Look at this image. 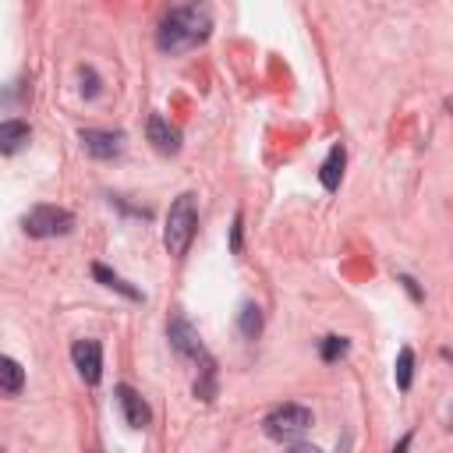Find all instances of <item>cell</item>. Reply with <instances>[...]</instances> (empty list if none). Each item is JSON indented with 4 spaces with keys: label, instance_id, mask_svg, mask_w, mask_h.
Masks as SVG:
<instances>
[{
    "label": "cell",
    "instance_id": "6da1fadb",
    "mask_svg": "<svg viewBox=\"0 0 453 453\" xmlns=\"http://www.w3.org/2000/svg\"><path fill=\"white\" fill-rule=\"evenodd\" d=\"M212 32V18L205 7L198 4H188V7H173L166 11V18L159 21V32H156V46L163 53H184L198 42H205Z\"/></svg>",
    "mask_w": 453,
    "mask_h": 453
},
{
    "label": "cell",
    "instance_id": "7a4b0ae2",
    "mask_svg": "<svg viewBox=\"0 0 453 453\" xmlns=\"http://www.w3.org/2000/svg\"><path fill=\"white\" fill-rule=\"evenodd\" d=\"M195 226H198V205H195V195H177L170 212H166V226H163V244L170 255H184L191 237H195Z\"/></svg>",
    "mask_w": 453,
    "mask_h": 453
},
{
    "label": "cell",
    "instance_id": "3957f363",
    "mask_svg": "<svg viewBox=\"0 0 453 453\" xmlns=\"http://www.w3.org/2000/svg\"><path fill=\"white\" fill-rule=\"evenodd\" d=\"M265 435L276 439V442H290L297 435H304L311 428V411L301 407V403H280L265 414Z\"/></svg>",
    "mask_w": 453,
    "mask_h": 453
},
{
    "label": "cell",
    "instance_id": "277c9868",
    "mask_svg": "<svg viewBox=\"0 0 453 453\" xmlns=\"http://www.w3.org/2000/svg\"><path fill=\"white\" fill-rule=\"evenodd\" d=\"M21 230L28 237H39V241L42 237H64V234L74 230V216L60 205H35L21 216Z\"/></svg>",
    "mask_w": 453,
    "mask_h": 453
},
{
    "label": "cell",
    "instance_id": "5b68a950",
    "mask_svg": "<svg viewBox=\"0 0 453 453\" xmlns=\"http://www.w3.org/2000/svg\"><path fill=\"white\" fill-rule=\"evenodd\" d=\"M71 361H74L78 375H81L88 386H96V382L103 379V347H99V340H74Z\"/></svg>",
    "mask_w": 453,
    "mask_h": 453
},
{
    "label": "cell",
    "instance_id": "8992f818",
    "mask_svg": "<svg viewBox=\"0 0 453 453\" xmlns=\"http://www.w3.org/2000/svg\"><path fill=\"white\" fill-rule=\"evenodd\" d=\"M78 142H81V149H85L88 156H96V159H113V156L124 152V134H120V131H96V127H85V131H78Z\"/></svg>",
    "mask_w": 453,
    "mask_h": 453
},
{
    "label": "cell",
    "instance_id": "52a82bcc",
    "mask_svg": "<svg viewBox=\"0 0 453 453\" xmlns=\"http://www.w3.org/2000/svg\"><path fill=\"white\" fill-rule=\"evenodd\" d=\"M117 403H120V411H124V418H127V425L131 428H145L149 421H152V411H149V403L142 400V393L138 389H131V386H117Z\"/></svg>",
    "mask_w": 453,
    "mask_h": 453
},
{
    "label": "cell",
    "instance_id": "ba28073f",
    "mask_svg": "<svg viewBox=\"0 0 453 453\" xmlns=\"http://www.w3.org/2000/svg\"><path fill=\"white\" fill-rule=\"evenodd\" d=\"M170 343H173V350L184 354V357H202V354H205V350H202V340H198V333H195V326H191L188 319H173V322H170Z\"/></svg>",
    "mask_w": 453,
    "mask_h": 453
},
{
    "label": "cell",
    "instance_id": "9c48e42d",
    "mask_svg": "<svg viewBox=\"0 0 453 453\" xmlns=\"http://www.w3.org/2000/svg\"><path fill=\"white\" fill-rule=\"evenodd\" d=\"M149 142H152V149L156 152H163V156H173L177 149H180V131L173 127V124H166L163 117H149Z\"/></svg>",
    "mask_w": 453,
    "mask_h": 453
},
{
    "label": "cell",
    "instance_id": "30bf717a",
    "mask_svg": "<svg viewBox=\"0 0 453 453\" xmlns=\"http://www.w3.org/2000/svg\"><path fill=\"white\" fill-rule=\"evenodd\" d=\"M28 138H32V131H28L25 120H4V124H0V152H4V156L21 152V149L28 145Z\"/></svg>",
    "mask_w": 453,
    "mask_h": 453
},
{
    "label": "cell",
    "instance_id": "8fae6325",
    "mask_svg": "<svg viewBox=\"0 0 453 453\" xmlns=\"http://www.w3.org/2000/svg\"><path fill=\"white\" fill-rule=\"evenodd\" d=\"M343 163H347L343 145H333V149H329V156H326V163H322V170H319V180H322V188H326V191H336V188H340Z\"/></svg>",
    "mask_w": 453,
    "mask_h": 453
},
{
    "label": "cell",
    "instance_id": "7c38bea8",
    "mask_svg": "<svg viewBox=\"0 0 453 453\" xmlns=\"http://www.w3.org/2000/svg\"><path fill=\"white\" fill-rule=\"evenodd\" d=\"M21 386H25V368L14 357L0 354V389L4 393H21Z\"/></svg>",
    "mask_w": 453,
    "mask_h": 453
},
{
    "label": "cell",
    "instance_id": "4fadbf2b",
    "mask_svg": "<svg viewBox=\"0 0 453 453\" xmlns=\"http://www.w3.org/2000/svg\"><path fill=\"white\" fill-rule=\"evenodd\" d=\"M92 276H96L103 287H110V290H117V294H124L127 301H142V294H138V290H134L127 280H120L117 273H110L106 265H92Z\"/></svg>",
    "mask_w": 453,
    "mask_h": 453
},
{
    "label": "cell",
    "instance_id": "5bb4252c",
    "mask_svg": "<svg viewBox=\"0 0 453 453\" xmlns=\"http://www.w3.org/2000/svg\"><path fill=\"white\" fill-rule=\"evenodd\" d=\"M396 386L400 389H411V379H414V350L411 347H403L400 354H396Z\"/></svg>",
    "mask_w": 453,
    "mask_h": 453
},
{
    "label": "cell",
    "instance_id": "9a60e30c",
    "mask_svg": "<svg viewBox=\"0 0 453 453\" xmlns=\"http://www.w3.org/2000/svg\"><path fill=\"white\" fill-rule=\"evenodd\" d=\"M258 329H262V311H258V304H244V308H241V333H244L248 340H255Z\"/></svg>",
    "mask_w": 453,
    "mask_h": 453
},
{
    "label": "cell",
    "instance_id": "2e32d148",
    "mask_svg": "<svg viewBox=\"0 0 453 453\" xmlns=\"http://www.w3.org/2000/svg\"><path fill=\"white\" fill-rule=\"evenodd\" d=\"M340 354H347V340H343V336H326V343H322V361H336Z\"/></svg>",
    "mask_w": 453,
    "mask_h": 453
},
{
    "label": "cell",
    "instance_id": "e0dca14e",
    "mask_svg": "<svg viewBox=\"0 0 453 453\" xmlns=\"http://www.w3.org/2000/svg\"><path fill=\"white\" fill-rule=\"evenodd\" d=\"M81 92H85V96H96V92H99V78H96L88 67H81Z\"/></svg>",
    "mask_w": 453,
    "mask_h": 453
},
{
    "label": "cell",
    "instance_id": "ac0fdd59",
    "mask_svg": "<svg viewBox=\"0 0 453 453\" xmlns=\"http://www.w3.org/2000/svg\"><path fill=\"white\" fill-rule=\"evenodd\" d=\"M230 248L241 251V212L234 216V230H230Z\"/></svg>",
    "mask_w": 453,
    "mask_h": 453
},
{
    "label": "cell",
    "instance_id": "d6986e66",
    "mask_svg": "<svg viewBox=\"0 0 453 453\" xmlns=\"http://www.w3.org/2000/svg\"><path fill=\"white\" fill-rule=\"evenodd\" d=\"M287 453H322V449H315V446H308V442H297V446H290Z\"/></svg>",
    "mask_w": 453,
    "mask_h": 453
},
{
    "label": "cell",
    "instance_id": "ffe728a7",
    "mask_svg": "<svg viewBox=\"0 0 453 453\" xmlns=\"http://www.w3.org/2000/svg\"><path fill=\"white\" fill-rule=\"evenodd\" d=\"M407 446H411V435H403V439L393 446V453H407Z\"/></svg>",
    "mask_w": 453,
    "mask_h": 453
},
{
    "label": "cell",
    "instance_id": "44dd1931",
    "mask_svg": "<svg viewBox=\"0 0 453 453\" xmlns=\"http://www.w3.org/2000/svg\"><path fill=\"white\" fill-rule=\"evenodd\" d=\"M96 453H99V449H96Z\"/></svg>",
    "mask_w": 453,
    "mask_h": 453
},
{
    "label": "cell",
    "instance_id": "7402d4cb",
    "mask_svg": "<svg viewBox=\"0 0 453 453\" xmlns=\"http://www.w3.org/2000/svg\"><path fill=\"white\" fill-rule=\"evenodd\" d=\"M0 453H4V449H0Z\"/></svg>",
    "mask_w": 453,
    "mask_h": 453
}]
</instances>
